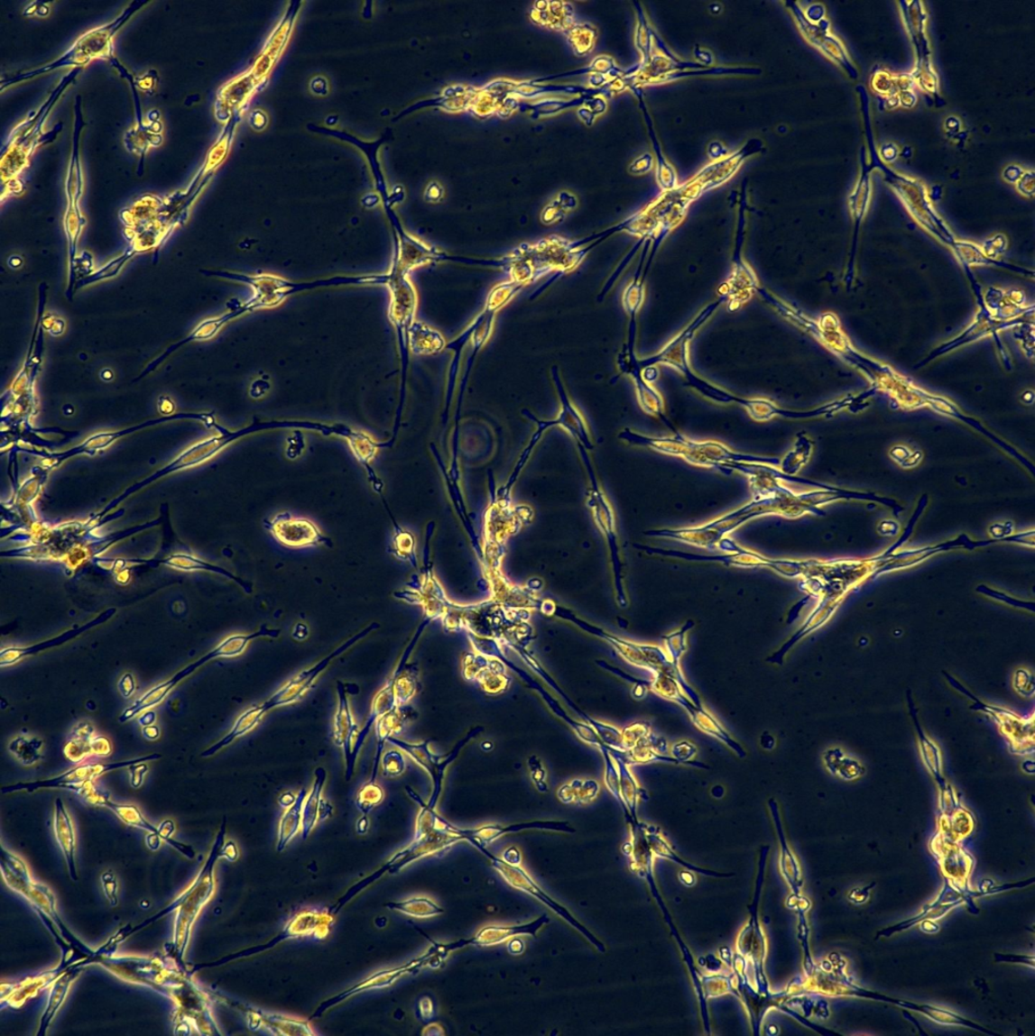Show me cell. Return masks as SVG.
I'll use <instances>...</instances> for the list:
<instances>
[{"label":"cell","instance_id":"obj_26","mask_svg":"<svg viewBox=\"0 0 1035 1036\" xmlns=\"http://www.w3.org/2000/svg\"><path fill=\"white\" fill-rule=\"evenodd\" d=\"M381 765H383L384 775L386 777L401 776L407 768V762L403 754L399 750H391L384 754L381 757Z\"/></svg>","mask_w":1035,"mask_h":1036},{"label":"cell","instance_id":"obj_15","mask_svg":"<svg viewBox=\"0 0 1035 1036\" xmlns=\"http://www.w3.org/2000/svg\"><path fill=\"white\" fill-rule=\"evenodd\" d=\"M418 718V712L408 704L404 706L396 707L387 714L381 716L375 722V732L377 738V750L374 762V770H372L371 782H375L378 773V767L381 757L384 756V749L385 742L389 738L402 732L410 720Z\"/></svg>","mask_w":1035,"mask_h":1036},{"label":"cell","instance_id":"obj_31","mask_svg":"<svg viewBox=\"0 0 1035 1036\" xmlns=\"http://www.w3.org/2000/svg\"><path fill=\"white\" fill-rule=\"evenodd\" d=\"M442 196H443V189L438 184H434L433 187H430L429 188V200L430 201H435L436 202L439 200V198L442 197Z\"/></svg>","mask_w":1035,"mask_h":1036},{"label":"cell","instance_id":"obj_33","mask_svg":"<svg viewBox=\"0 0 1035 1036\" xmlns=\"http://www.w3.org/2000/svg\"><path fill=\"white\" fill-rule=\"evenodd\" d=\"M155 720H156L155 712L152 711H149L145 712V715H143L142 718L139 719V723L142 724L143 727L151 726V725H153V723L155 722Z\"/></svg>","mask_w":1035,"mask_h":1036},{"label":"cell","instance_id":"obj_9","mask_svg":"<svg viewBox=\"0 0 1035 1036\" xmlns=\"http://www.w3.org/2000/svg\"><path fill=\"white\" fill-rule=\"evenodd\" d=\"M379 628L376 623H372L367 628H364L358 634H356L349 640L346 641L343 645L339 646L335 651L331 652L328 656L320 660L318 665L313 667L302 671L297 674L291 681L288 682L284 686L273 694L271 698L262 704L264 711L268 712L278 707L287 706L300 701L302 696L308 692L312 684L316 683L319 674L324 673L331 662L338 656H341L346 651L349 650L355 644L363 640L370 633L375 631Z\"/></svg>","mask_w":1035,"mask_h":1036},{"label":"cell","instance_id":"obj_8","mask_svg":"<svg viewBox=\"0 0 1035 1036\" xmlns=\"http://www.w3.org/2000/svg\"><path fill=\"white\" fill-rule=\"evenodd\" d=\"M162 757V756L161 754L155 753L152 754V756L139 757L128 761L114 762V764L109 765L79 766L60 776L51 779H46V781L26 784L20 783L13 785L4 786L2 793H8L20 791L32 793L40 789H64L76 792L80 794L87 789L88 785L94 783L96 778L106 773H110L112 770L130 767L131 766L143 764V762L146 761L161 759Z\"/></svg>","mask_w":1035,"mask_h":1036},{"label":"cell","instance_id":"obj_23","mask_svg":"<svg viewBox=\"0 0 1035 1036\" xmlns=\"http://www.w3.org/2000/svg\"><path fill=\"white\" fill-rule=\"evenodd\" d=\"M93 730L92 726L86 724L81 726L80 730L78 732L76 738L66 746L65 754L72 761H79L84 758L90 750H93V739H90V732Z\"/></svg>","mask_w":1035,"mask_h":1036},{"label":"cell","instance_id":"obj_22","mask_svg":"<svg viewBox=\"0 0 1035 1036\" xmlns=\"http://www.w3.org/2000/svg\"><path fill=\"white\" fill-rule=\"evenodd\" d=\"M413 339H415L413 347H415V351L420 354L441 353L447 345L440 333L423 325H419L415 327V336H413Z\"/></svg>","mask_w":1035,"mask_h":1036},{"label":"cell","instance_id":"obj_20","mask_svg":"<svg viewBox=\"0 0 1035 1036\" xmlns=\"http://www.w3.org/2000/svg\"><path fill=\"white\" fill-rule=\"evenodd\" d=\"M599 793V784L593 779H574L562 785L558 793L562 802L585 803L591 802Z\"/></svg>","mask_w":1035,"mask_h":1036},{"label":"cell","instance_id":"obj_19","mask_svg":"<svg viewBox=\"0 0 1035 1036\" xmlns=\"http://www.w3.org/2000/svg\"><path fill=\"white\" fill-rule=\"evenodd\" d=\"M266 714L267 712L263 711L262 704L261 706H255L248 709L244 712V714L238 717L234 728L231 729V731L226 737H223L222 739L217 744H214L210 748L205 750L201 754V757L208 758L213 756L214 754H217L218 751L236 741L237 738L251 732L253 729L259 725L263 717Z\"/></svg>","mask_w":1035,"mask_h":1036},{"label":"cell","instance_id":"obj_1","mask_svg":"<svg viewBox=\"0 0 1035 1036\" xmlns=\"http://www.w3.org/2000/svg\"><path fill=\"white\" fill-rule=\"evenodd\" d=\"M595 246L592 243L578 248L576 242L557 235L543 238L535 244H521L507 255L506 272L511 280L524 286L553 273L551 280L532 295L534 299L554 281L576 270Z\"/></svg>","mask_w":1035,"mask_h":1036},{"label":"cell","instance_id":"obj_10","mask_svg":"<svg viewBox=\"0 0 1035 1036\" xmlns=\"http://www.w3.org/2000/svg\"><path fill=\"white\" fill-rule=\"evenodd\" d=\"M263 527L276 538V541L287 548L302 549L321 545L333 546L329 538L322 534L311 520L295 518L287 511L278 513L272 519L263 520Z\"/></svg>","mask_w":1035,"mask_h":1036},{"label":"cell","instance_id":"obj_34","mask_svg":"<svg viewBox=\"0 0 1035 1036\" xmlns=\"http://www.w3.org/2000/svg\"><path fill=\"white\" fill-rule=\"evenodd\" d=\"M999 956L1002 957L1001 955H999ZM1029 959L1030 958H1028L1018 957V956H1012V958H1009L1007 956H1005V957H1002V958H997V961L1005 960V961H1009V963H1012H1012H1023L1025 965H1028Z\"/></svg>","mask_w":1035,"mask_h":1036},{"label":"cell","instance_id":"obj_28","mask_svg":"<svg viewBox=\"0 0 1035 1036\" xmlns=\"http://www.w3.org/2000/svg\"><path fill=\"white\" fill-rule=\"evenodd\" d=\"M128 768L131 773V784L132 786L135 787V789H138V787L142 786L143 784V778L147 773L148 767L146 765H144V762H143V764L131 766Z\"/></svg>","mask_w":1035,"mask_h":1036},{"label":"cell","instance_id":"obj_13","mask_svg":"<svg viewBox=\"0 0 1035 1036\" xmlns=\"http://www.w3.org/2000/svg\"><path fill=\"white\" fill-rule=\"evenodd\" d=\"M337 692L338 698L337 711L335 718L334 729V741L338 747H342L346 758V778L347 781L354 775L355 765L353 764V749L356 739L360 732L359 726L355 723L349 699H347V691L345 683L341 682L337 683Z\"/></svg>","mask_w":1035,"mask_h":1036},{"label":"cell","instance_id":"obj_11","mask_svg":"<svg viewBox=\"0 0 1035 1036\" xmlns=\"http://www.w3.org/2000/svg\"><path fill=\"white\" fill-rule=\"evenodd\" d=\"M507 666L498 658L479 652H469L462 658V675L468 683H478L488 694H500L508 690L511 678Z\"/></svg>","mask_w":1035,"mask_h":1036},{"label":"cell","instance_id":"obj_5","mask_svg":"<svg viewBox=\"0 0 1035 1036\" xmlns=\"http://www.w3.org/2000/svg\"><path fill=\"white\" fill-rule=\"evenodd\" d=\"M645 553L661 555V556L673 557L683 559L687 561L695 562H718L725 564V566H735L743 568H755V567H767L777 572L784 577L794 578L802 573L803 568L807 567V563L792 561V560H777L770 559L762 555L743 548L739 544H736L732 538L724 537L716 546V549L730 554L727 555H715V556H707V555H699L693 553H685L675 550H665L655 548L650 546H635Z\"/></svg>","mask_w":1035,"mask_h":1036},{"label":"cell","instance_id":"obj_21","mask_svg":"<svg viewBox=\"0 0 1035 1036\" xmlns=\"http://www.w3.org/2000/svg\"><path fill=\"white\" fill-rule=\"evenodd\" d=\"M306 794H308V792L301 790L300 793L297 794L293 805L286 811L282 820H281L280 849L285 847V844L292 839L297 833L298 829H300V823H302V809Z\"/></svg>","mask_w":1035,"mask_h":1036},{"label":"cell","instance_id":"obj_30","mask_svg":"<svg viewBox=\"0 0 1035 1036\" xmlns=\"http://www.w3.org/2000/svg\"><path fill=\"white\" fill-rule=\"evenodd\" d=\"M143 733L146 739L149 741L157 739V738H159L161 735L159 727L153 725L143 727Z\"/></svg>","mask_w":1035,"mask_h":1036},{"label":"cell","instance_id":"obj_18","mask_svg":"<svg viewBox=\"0 0 1035 1036\" xmlns=\"http://www.w3.org/2000/svg\"><path fill=\"white\" fill-rule=\"evenodd\" d=\"M55 835L68 860L69 873L73 880H78L76 864H74V833L71 820L66 811L64 803L60 799L55 802Z\"/></svg>","mask_w":1035,"mask_h":1036},{"label":"cell","instance_id":"obj_24","mask_svg":"<svg viewBox=\"0 0 1035 1036\" xmlns=\"http://www.w3.org/2000/svg\"><path fill=\"white\" fill-rule=\"evenodd\" d=\"M384 798L383 789L375 782L370 781L359 792L357 806L364 815H367L372 809L383 802Z\"/></svg>","mask_w":1035,"mask_h":1036},{"label":"cell","instance_id":"obj_6","mask_svg":"<svg viewBox=\"0 0 1035 1036\" xmlns=\"http://www.w3.org/2000/svg\"><path fill=\"white\" fill-rule=\"evenodd\" d=\"M474 649L476 652L486 655V656L498 658L503 663H504V665H506L512 671H514L518 676L523 679L529 687H531L532 690L540 692L546 704H548L550 709L553 711V714L557 715L559 719L564 720V722L570 727L571 730H573L583 742L595 746V747H597L600 751L609 748L608 746L602 741L600 736L597 732L595 731L593 727L587 725V723L578 722V720L571 719L568 715V712L565 711V709H562L559 701L554 699L553 696L548 691H546L540 683L536 682L532 676H530L526 671L519 668L515 663L510 661L506 655L504 654L501 644L498 641L490 639V637H480V639H477L475 642Z\"/></svg>","mask_w":1035,"mask_h":1036},{"label":"cell","instance_id":"obj_4","mask_svg":"<svg viewBox=\"0 0 1035 1036\" xmlns=\"http://www.w3.org/2000/svg\"><path fill=\"white\" fill-rule=\"evenodd\" d=\"M146 4L147 2L132 3L114 22L85 32L60 60L45 65L44 68L20 73L18 76L3 79L2 88L5 89L6 87L18 84L20 81L64 68V66L77 65L79 68V66H85L94 60H111L114 57L113 39L115 35L117 34V32L124 26V23H126V22L131 19V16Z\"/></svg>","mask_w":1035,"mask_h":1036},{"label":"cell","instance_id":"obj_32","mask_svg":"<svg viewBox=\"0 0 1035 1036\" xmlns=\"http://www.w3.org/2000/svg\"><path fill=\"white\" fill-rule=\"evenodd\" d=\"M296 798L297 797H295V795L292 794L291 793H286L281 795L279 802L281 803V806H282L284 808H290L295 802Z\"/></svg>","mask_w":1035,"mask_h":1036},{"label":"cell","instance_id":"obj_3","mask_svg":"<svg viewBox=\"0 0 1035 1036\" xmlns=\"http://www.w3.org/2000/svg\"><path fill=\"white\" fill-rule=\"evenodd\" d=\"M81 69H74L69 72V76L63 78L60 87L54 91L48 101L41 107V110L32 115L29 120L23 121L20 125L14 129L10 137H8L6 151H3L2 156V180L3 185L6 186L14 182L15 189L19 187L16 182L19 181L18 177L22 171L26 169L29 163L30 156L34 152L35 149L40 145L46 144L55 139L57 133L61 128L55 126L53 131L42 134V129L49 115L50 110L52 109L55 102L61 96L66 87H68L71 81L76 79Z\"/></svg>","mask_w":1035,"mask_h":1036},{"label":"cell","instance_id":"obj_14","mask_svg":"<svg viewBox=\"0 0 1035 1036\" xmlns=\"http://www.w3.org/2000/svg\"><path fill=\"white\" fill-rule=\"evenodd\" d=\"M115 611V610H107L93 621H90V623L80 628L71 629V631L65 632L64 634L54 637V639L30 646V647H11L3 649L2 652H0V666L5 667L14 665L16 662L21 661L24 657L32 656V655L58 647V646H61L66 642L76 639L77 637L88 631V629L105 623V621L109 619L114 615Z\"/></svg>","mask_w":1035,"mask_h":1036},{"label":"cell","instance_id":"obj_29","mask_svg":"<svg viewBox=\"0 0 1035 1036\" xmlns=\"http://www.w3.org/2000/svg\"><path fill=\"white\" fill-rule=\"evenodd\" d=\"M119 691L125 699H129L134 695L136 691V684L134 676L127 674L121 678L119 683Z\"/></svg>","mask_w":1035,"mask_h":1036},{"label":"cell","instance_id":"obj_12","mask_svg":"<svg viewBox=\"0 0 1035 1036\" xmlns=\"http://www.w3.org/2000/svg\"><path fill=\"white\" fill-rule=\"evenodd\" d=\"M512 649L515 650L519 654V656L523 659L526 665L531 668L536 674L541 676L544 679V682L548 683L551 689L556 691L561 696V699L567 702L568 706L573 710L578 717H581L587 725H590L595 729V731L598 733L602 741L605 743L608 747L619 751L624 750L623 733H621L618 729L600 722V720L590 717L581 708L578 707L575 701L569 698L567 692H565L564 690H562L561 687L557 683V682L554 681V679L549 674L548 671H546L541 666V663L533 657V655L528 652L527 648L515 646V647H513Z\"/></svg>","mask_w":1035,"mask_h":1036},{"label":"cell","instance_id":"obj_7","mask_svg":"<svg viewBox=\"0 0 1035 1036\" xmlns=\"http://www.w3.org/2000/svg\"><path fill=\"white\" fill-rule=\"evenodd\" d=\"M485 728L479 726L472 729V730L465 738H463L462 740L455 745V747L448 754H447L446 756H436V754L430 751V740H426L421 743H409L397 739L395 737H392L389 738L388 742L407 754V756L415 761L419 766L423 768L425 772H427V774L430 776V778H432L433 792L427 805L430 809L435 810L437 802L442 792L447 768H448L452 762L457 758L462 748L465 747V746L469 743L471 739H474L475 737L482 734Z\"/></svg>","mask_w":1035,"mask_h":1036},{"label":"cell","instance_id":"obj_27","mask_svg":"<svg viewBox=\"0 0 1035 1036\" xmlns=\"http://www.w3.org/2000/svg\"><path fill=\"white\" fill-rule=\"evenodd\" d=\"M528 767L530 773H531L532 781L537 790L541 793L548 792L549 786L548 784H546V772L541 760L535 756L530 757L528 759Z\"/></svg>","mask_w":1035,"mask_h":1036},{"label":"cell","instance_id":"obj_17","mask_svg":"<svg viewBox=\"0 0 1035 1036\" xmlns=\"http://www.w3.org/2000/svg\"><path fill=\"white\" fill-rule=\"evenodd\" d=\"M314 784L309 798L304 801L302 809V827L304 836H308L311 829L321 820L327 819L333 811L329 803L322 799V792L327 781V770L318 767L314 773Z\"/></svg>","mask_w":1035,"mask_h":1036},{"label":"cell","instance_id":"obj_2","mask_svg":"<svg viewBox=\"0 0 1035 1036\" xmlns=\"http://www.w3.org/2000/svg\"><path fill=\"white\" fill-rule=\"evenodd\" d=\"M797 496L781 487L766 497H756L750 504L738 510L719 518L709 524L690 528L649 530L645 535L656 537L672 538L701 548L715 550L725 534L738 528L753 518L776 513L786 518L797 516Z\"/></svg>","mask_w":1035,"mask_h":1036},{"label":"cell","instance_id":"obj_16","mask_svg":"<svg viewBox=\"0 0 1035 1036\" xmlns=\"http://www.w3.org/2000/svg\"><path fill=\"white\" fill-rule=\"evenodd\" d=\"M203 665L204 663L200 658L192 663V665H188L183 670H180V673H178L176 675H173L170 681L153 687V689L146 692L143 698H140L134 704H132L131 707L124 711L123 714L119 718V722L125 723L127 720L136 717L138 714H140V712L157 706V704L161 703L165 698H167L170 692L175 689V687L181 681H184L185 678L189 677L190 674H193L198 668H200Z\"/></svg>","mask_w":1035,"mask_h":1036},{"label":"cell","instance_id":"obj_25","mask_svg":"<svg viewBox=\"0 0 1035 1036\" xmlns=\"http://www.w3.org/2000/svg\"><path fill=\"white\" fill-rule=\"evenodd\" d=\"M134 253L135 252H127V253L124 254L122 258L111 261L106 265V267L99 270L96 273H93V275L81 280L79 284L77 286V289L93 284L95 281L101 280L103 279H109L117 275L123 265L125 264V262L130 260Z\"/></svg>","mask_w":1035,"mask_h":1036}]
</instances>
